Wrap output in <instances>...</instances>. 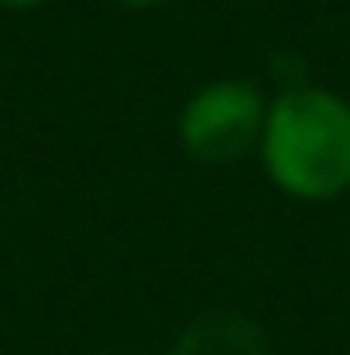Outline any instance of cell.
I'll use <instances>...</instances> for the list:
<instances>
[{
    "mask_svg": "<svg viewBox=\"0 0 350 355\" xmlns=\"http://www.w3.org/2000/svg\"><path fill=\"white\" fill-rule=\"evenodd\" d=\"M259 159L288 197H341L350 187V101L326 87H288L269 101Z\"/></svg>",
    "mask_w": 350,
    "mask_h": 355,
    "instance_id": "1",
    "label": "cell"
},
{
    "mask_svg": "<svg viewBox=\"0 0 350 355\" xmlns=\"http://www.w3.org/2000/svg\"><path fill=\"white\" fill-rule=\"evenodd\" d=\"M264 116H269V101L259 96L254 82H211L197 96H187L177 116V139L197 164L226 168L250 149H259Z\"/></svg>",
    "mask_w": 350,
    "mask_h": 355,
    "instance_id": "2",
    "label": "cell"
},
{
    "mask_svg": "<svg viewBox=\"0 0 350 355\" xmlns=\"http://www.w3.org/2000/svg\"><path fill=\"white\" fill-rule=\"evenodd\" d=\"M125 5H168V0H125Z\"/></svg>",
    "mask_w": 350,
    "mask_h": 355,
    "instance_id": "4",
    "label": "cell"
},
{
    "mask_svg": "<svg viewBox=\"0 0 350 355\" xmlns=\"http://www.w3.org/2000/svg\"><path fill=\"white\" fill-rule=\"evenodd\" d=\"M0 5H10V10H29V5H44V0H0Z\"/></svg>",
    "mask_w": 350,
    "mask_h": 355,
    "instance_id": "3",
    "label": "cell"
}]
</instances>
